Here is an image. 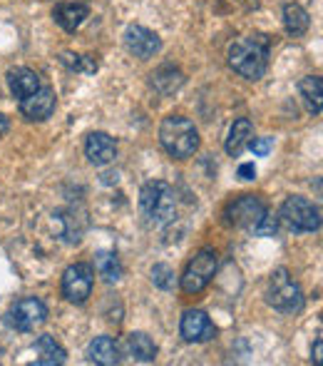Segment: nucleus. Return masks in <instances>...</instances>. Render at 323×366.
Instances as JSON below:
<instances>
[{"mask_svg":"<svg viewBox=\"0 0 323 366\" xmlns=\"http://www.w3.org/2000/svg\"><path fill=\"white\" fill-rule=\"evenodd\" d=\"M269 214L266 204L261 202L259 197L254 194H242L239 199H234L232 204L227 207V222L234 227H242V229L254 232L259 227V222Z\"/></svg>","mask_w":323,"mask_h":366,"instance_id":"9","label":"nucleus"},{"mask_svg":"<svg viewBox=\"0 0 323 366\" xmlns=\"http://www.w3.org/2000/svg\"><path fill=\"white\" fill-rule=\"evenodd\" d=\"M239 177L246 179V182H251V179H256V167H254V162H244V164H239Z\"/></svg>","mask_w":323,"mask_h":366,"instance_id":"28","label":"nucleus"},{"mask_svg":"<svg viewBox=\"0 0 323 366\" xmlns=\"http://www.w3.org/2000/svg\"><path fill=\"white\" fill-rule=\"evenodd\" d=\"M266 302L269 307H274L281 314H296L304 309L306 297L304 290L299 287V282H294V277L289 274L286 267L271 272L269 287H266Z\"/></svg>","mask_w":323,"mask_h":366,"instance_id":"4","label":"nucleus"},{"mask_svg":"<svg viewBox=\"0 0 323 366\" xmlns=\"http://www.w3.org/2000/svg\"><path fill=\"white\" fill-rule=\"evenodd\" d=\"M125 45L135 58L150 60L162 50V40L155 30L145 28V25H130L125 30Z\"/></svg>","mask_w":323,"mask_h":366,"instance_id":"11","label":"nucleus"},{"mask_svg":"<svg viewBox=\"0 0 323 366\" xmlns=\"http://www.w3.org/2000/svg\"><path fill=\"white\" fill-rule=\"evenodd\" d=\"M127 349L137 362H155L157 359V347L145 332H132L127 339Z\"/></svg>","mask_w":323,"mask_h":366,"instance_id":"22","label":"nucleus"},{"mask_svg":"<svg viewBox=\"0 0 323 366\" xmlns=\"http://www.w3.org/2000/svg\"><path fill=\"white\" fill-rule=\"evenodd\" d=\"M179 334H182L184 342L202 344V342H212L217 337V327L212 324L207 312H202V309H187L182 314V322H179Z\"/></svg>","mask_w":323,"mask_h":366,"instance_id":"10","label":"nucleus"},{"mask_svg":"<svg viewBox=\"0 0 323 366\" xmlns=\"http://www.w3.org/2000/svg\"><path fill=\"white\" fill-rule=\"evenodd\" d=\"M284 227L291 232H319L321 229V209L311 199L301 197V194H291L284 199L279 209V217Z\"/></svg>","mask_w":323,"mask_h":366,"instance_id":"5","label":"nucleus"},{"mask_svg":"<svg viewBox=\"0 0 323 366\" xmlns=\"http://www.w3.org/2000/svg\"><path fill=\"white\" fill-rule=\"evenodd\" d=\"M87 357L97 366H115L120 364V347L112 337H95L87 347Z\"/></svg>","mask_w":323,"mask_h":366,"instance_id":"15","label":"nucleus"},{"mask_svg":"<svg viewBox=\"0 0 323 366\" xmlns=\"http://www.w3.org/2000/svg\"><path fill=\"white\" fill-rule=\"evenodd\" d=\"M249 147H251V152H254L256 157H266V154L274 149V140H271V137H251Z\"/></svg>","mask_w":323,"mask_h":366,"instance_id":"26","label":"nucleus"},{"mask_svg":"<svg viewBox=\"0 0 323 366\" xmlns=\"http://www.w3.org/2000/svg\"><path fill=\"white\" fill-rule=\"evenodd\" d=\"M229 65L246 80H259L269 70V40L264 35H244L229 45Z\"/></svg>","mask_w":323,"mask_h":366,"instance_id":"1","label":"nucleus"},{"mask_svg":"<svg viewBox=\"0 0 323 366\" xmlns=\"http://www.w3.org/2000/svg\"><path fill=\"white\" fill-rule=\"evenodd\" d=\"M276 229H279V219L271 217V214H266V217L259 222V227L254 229V234H259V237H271V234H276Z\"/></svg>","mask_w":323,"mask_h":366,"instance_id":"27","label":"nucleus"},{"mask_svg":"<svg viewBox=\"0 0 323 366\" xmlns=\"http://www.w3.org/2000/svg\"><path fill=\"white\" fill-rule=\"evenodd\" d=\"M323 362V339H316L314 344V364H321Z\"/></svg>","mask_w":323,"mask_h":366,"instance_id":"29","label":"nucleus"},{"mask_svg":"<svg viewBox=\"0 0 323 366\" xmlns=\"http://www.w3.org/2000/svg\"><path fill=\"white\" fill-rule=\"evenodd\" d=\"M299 92H301V97H304L309 112L321 115V107H323V80L321 77L319 75H306L304 80L299 82Z\"/></svg>","mask_w":323,"mask_h":366,"instance_id":"20","label":"nucleus"},{"mask_svg":"<svg viewBox=\"0 0 323 366\" xmlns=\"http://www.w3.org/2000/svg\"><path fill=\"white\" fill-rule=\"evenodd\" d=\"M152 85H155V90L162 92V95H172V92H177L179 87L184 85V75H182V70L174 68V65H162V68L152 75Z\"/></svg>","mask_w":323,"mask_h":366,"instance_id":"21","label":"nucleus"},{"mask_svg":"<svg viewBox=\"0 0 323 366\" xmlns=\"http://www.w3.org/2000/svg\"><path fill=\"white\" fill-rule=\"evenodd\" d=\"M214 274H217V252L212 247H204L197 254L189 259L184 274L179 277V285H182L184 294H199L212 285Z\"/></svg>","mask_w":323,"mask_h":366,"instance_id":"6","label":"nucleus"},{"mask_svg":"<svg viewBox=\"0 0 323 366\" xmlns=\"http://www.w3.org/2000/svg\"><path fill=\"white\" fill-rule=\"evenodd\" d=\"M251 137H254V125H251L249 117H239V120H234L232 130H229V137H227V154L239 157V154L249 147Z\"/></svg>","mask_w":323,"mask_h":366,"instance_id":"17","label":"nucleus"},{"mask_svg":"<svg viewBox=\"0 0 323 366\" xmlns=\"http://www.w3.org/2000/svg\"><path fill=\"white\" fill-rule=\"evenodd\" d=\"M95 287V269L85 262L70 264L63 274V297L70 304H85Z\"/></svg>","mask_w":323,"mask_h":366,"instance_id":"8","label":"nucleus"},{"mask_svg":"<svg viewBox=\"0 0 323 366\" xmlns=\"http://www.w3.org/2000/svg\"><path fill=\"white\" fill-rule=\"evenodd\" d=\"M160 142L174 159H187L199 149V132L192 120L182 115H169L160 125Z\"/></svg>","mask_w":323,"mask_h":366,"instance_id":"2","label":"nucleus"},{"mask_svg":"<svg viewBox=\"0 0 323 366\" xmlns=\"http://www.w3.org/2000/svg\"><path fill=\"white\" fill-rule=\"evenodd\" d=\"M309 25H311L309 13H306L299 3H286L284 5V28L291 38H301V35H306Z\"/></svg>","mask_w":323,"mask_h":366,"instance_id":"19","label":"nucleus"},{"mask_svg":"<svg viewBox=\"0 0 323 366\" xmlns=\"http://www.w3.org/2000/svg\"><path fill=\"white\" fill-rule=\"evenodd\" d=\"M152 282H155V287L169 292L177 287V274H174V269L169 264H155L152 267Z\"/></svg>","mask_w":323,"mask_h":366,"instance_id":"25","label":"nucleus"},{"mask_svg":"<svg viewBox=\"0 0 323 366\" xmlns=\"http://www.w3.org/2000/svg\"><path fill=\"white\" fill-rule=\"evenodd\" d=\"M8 130H10V120L3 115V112H0V135H5Z\"/></svg>","mask_w":323,"mask_h":366,"instance_id":"30","label":"nucleus"},{"mask_svg":"<svg viewBox=\"0 0 323 366\" xmlns=\"http://www.w3.org/2000/svg\"><path fill=\"white\" fill-rule=\"evenodd\" d=\"M35 354H38L35 364H40V366H55V364L60 366V364L68 362V354H65V349L60 347L53 337H48V334L38 337V342H35Z\"/></svg>","mask_w":323,"mask_h":366,"instance_id":"18","label":"nucleus"},{"mask_svg":"<svg viewBox=\"0 0 323 366\" xmlns=\"http://www.w3.org/2000/svg\"><path fill=\"white\" fill-rule=\"evenodd\" d=\"M85 154L95 167H105V164L115 162L117 142L107 132H92L85 140Z\"/></svg>","mask_w":323,"mask_h":366,"instance_id":"13","label":"nucleus"},{"mask_svg":"<svg viewBox=\"0 0 323 366\" xmlns=\"http://www.w3.org/2000/svg\"><path fill=\"white\" fill-rule=\"evenodd\" d=\"M95 269L105 277L107 282H117L122 277V267H120V259H117L115 252H97L95 254Z\"/></svg>","mask_w":323,"mask_h":366,"instance_id":"23","label":"nucleus"},{"mask_svg":"<svg viewBox=\"0 0 323 366\" xmlns=\"http://www.w3.org/2000/svg\"><path fill=\"white\" fill-rule=\"evenodd\" d=\"M8 87H10V92H13L15 97H28V95H33L35 90L40 87V77L35 70H30V68H13L8 73Z\"/></svg>","mask_w":323,"mask_h":366,"instance_id":"16","label":"nucleus"},{"mask_svg":"<svg viewBox=\"0 0 323 366\" xmlns=\"http://www.w3.org/2000/svg\"><path fill=\"white\" fill-rule=\"evenodd\" d=\"M140 209L152 224H167L177 214V192L164 179L147 182L140 192Z\"/></svg>","mask_w":323,"mask_h":366,"instance_id":"3","label":"nucleus"},{"mask_svg":"<svg viewBox=\"0 0 323 366\" xmlns=\"http://www.w3.org/2000/svg\"><path fill=\"white\" fill-rule=\"evenodd\" d=\"M90 15V8L85 3H58L53 8V18L65 33H75L85 18Z\"/></svg>","mask_w":323,"mask_h":366,"instance_id":"14","label":"nucleus"},{"mask_svg":"<svg viewBox=\"0 0 323 366\" xmlns=\"http://www.w3.org/2000/svg\"><path fill=\"white\" fill-rule=\"evenodd\" d=\"M55 102H58V100H55L53 87L40 85L33 95H28V97H23V100H20V112H23L28 120L43 122L55 112Z\"/></svg>","mask_w":323,"mask_h":366,"instance_id":"12","label":"nucleus"},{"mask_svg":"<svg viewBox=\"0 0 323 366\" xmlns=\"http://www.w3.org/2000/svg\"><path fill=\"white\" fill-rule=\"evenodd\" d=\"M60 63L65 68L75 70V73H95L97 70V60L92 55H78V53H63L60 55Z\"/></svg>","mask_w":323,"mask_h":366,"instance_id":"24","label":"nucleus"},{"mask_svg":"<svg viewBox=\"0 0 323 366\" xmlns=\"http://www.w3.org/2000/svg\"><path fill=\"white\" fill-rule=\"evenodd\" d=\"M45 319H48V307L38 297L18 299L5 314V324L10 329H18V332H33V329L43 327Z\"/></svg>","mask_w":323,"mask_h":366,"instance_id":"7","label":"nucleus"}]
</instances>
